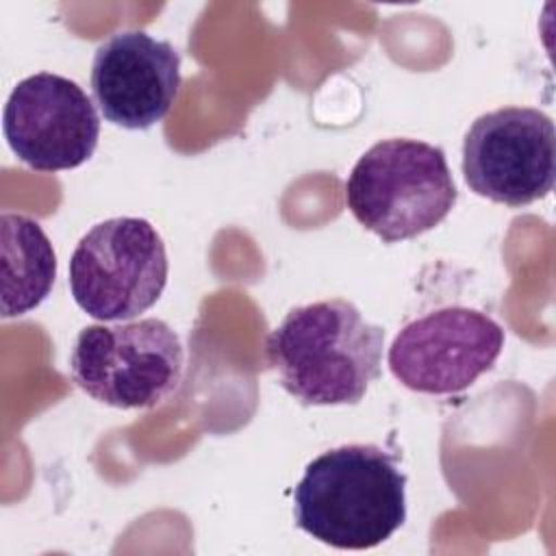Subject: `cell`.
<instances>
[{
	"instance_id": "cell-10",
	"label": "cell",
	"mask_w": 556,
	"mask_h": 556,
	"mask_svg": "<svg viewBox=\"0 0 556 556\" xmlns=\"http://www.w3.org/2000/svg\"><path fill=\"white\" fill-rule=\"evenodd\" d=\"M2 317H20L39 306L56 278L54 248L28 215L2 213Z\"/></svg>"
},
{
	"instance_id": "cell-2",
	"label": "cell",
	"mask_w": 556,
	"mask_h": 556,
	"mask_svg": "<svg viewBox=\"0 0 556 556\" xmlns=\"http://www.w3.org/2000/svg\"><path fill=\"white\" fill-rule=\"evenodd\" d=\"M295 526L337 549L384 543L406 519V476L378 445H341L315 456L293 491Z\"/></svg>"
},
{
	"instance_id": "cell-4",
	"label": "cell",
	"mask_w": 556,
	"mask_h": 556,
	"mask_svg": "<svg viewBox=\"0 0 556 556\" xmlns=\"http://www.w3.org/2000/svg\"><path fill=\"white\" fill-rule=\"evenodd\" d=\"M182 365L178 334L156 317L87 326L70 358L78 389L115 408H152L165 402L180 384Z\"/></svg>"
},
{
	"instance_id": "cell-3",
	"label": "cell",
	"mask_w": 556,
	"mask_h": 556,
	"mask_svg": "<svg viewBox=\"0 0 556 556\" xmlns=\"http://www.w3.org/2000/svg\"><path fill=\"white\" fill-rule=\"evenodd\" d=\"M456 198L445 152L406 137L374 143L345 182V202L356 222L387 243L432 230Z\"/></svg>"
},
{
	"instance_id": "cell-5",
	"label": "cell",
	"mask_w": 556,
	"mask_h": 556,
	"mask_svg": "<svg viewBox=\"0 0 556 556\" xmlns=\"http://www.w3.org/2000/svg\"><path fill=\"white\" fill-rule=\"evenodd\" d=\"M167 252L143 217H111L91 226L70 258L74 302L98 321H124L156 304L167 285Z\"/></svg>"
},
{
	"instance_id": "cell-8",
	"label": "cell",
	"mask_w": 556,
	"mask_h": 556,
	"mask_svg": "<svg viewBox=\"0 0 556 556\" xmlns=\"http://www.w3.org/2000/svg\"><path fill=\"white\" fill-rule=\"evenodd\" d=\"M2 130L22 163L37 172H61L91 159L100 117L78 83L39 72L20 80L9 93Z\"/></svg>"
},
{
	"instance_id": "cell-7",
	"label": "cell",
	"mask_w": 556,
	"mask_h": 556,
	"mask_svg": "<svg viewBox=\"0 0 556 556\" xmlns=\"http://www.w3.org/2000/svg\"><path fill=\"white\" fill-rule=\"evenodd\" d=\"M502 348L504 330L493 317L467 306H447L406 324L387 358L391 374L406 389L450 395L493 369Z\"/></svg>"
},
{
	"instance_id": "cell-9",
	"label": "cell",
	"mask_w": 556,
	"mask_h": 556,
	"mask_svg": "<svg viewBox=\"0 0 556 556\" xmlns=\"http://www.w3.org/2000/svg\"><path fill=\"white\" fill-rule=\"evenodd\" d=\"M180 89V54L143 30H126L98 46L91 63L93 100L106 122L146 130L161 122Z\"/></svg>"
},
{
	"instance_id": "cell-1",
	"label": "cell",
	"mask_w": 556,
	"mask_h": 556,
	"mask_svg": "<svg viewBox=\"0 0 556 556\" xmlns=\"http://www.w3.org/2000/svg\"><path fill=\"white\" fill-rule=\"evenodd\" d=\"M384 330L341 298L291 308L265 341L285 391L304 406L358 404L380 376Z\"/></svg>"
},
{
	"instance_id": "cell-6",
	"label": "cell",
	"mask_w": 556,
	"mask_h": 556,
	"mask_svg": "<svg viewBox=\"0 0 556 556\" xmlns=\"http://www.w3.org/2000/svg\"><path fill=\"white\" fill-rule=\"evenodd\" d=\"M463 176L476 195L506 206L545 198L556 178V130L547 113L504 106L473 119L463 141Z\"/></svg>"
}]
</instances>
